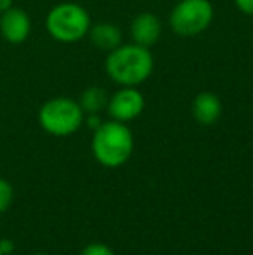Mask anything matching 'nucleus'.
Masks as SVG:
<instances>
[{"mask_svg":"<svg viewBox=\"0 0 253 255\" xmlns=\"http://www.w3.org/2000/svg\"><path fill=\"white\" fill-rule=\"evenodd\" d=\"M162 21L155 12H139L130 23L132 42L151 49L162 38Z\"/></svg>","mask_w":253,"mask_h":255,"instance_id":"nucleus-8","label":"nucleus"},{"mask_svg":"<svg viewBox=\"0 0 253 255\" xmlns=\"http://www.w3.org/2000/svg\"><path fill=\"white\" fill-rule=\"evenodd\" d=\"M80 255H116L109 249L108 245H102V243H90L80 252Z\"/></svg>","mask_w":253,"mask_h":255,"instance_id":"nucleus-13","label":"nucleus"},{"mask_svg":"<svg viewBox=\"0 0 253 255\" xmlns=\"http://www.w3.org/2000/svg\"><path fill=\"white\" fill-rule=\"evenodd\" d=\"M213 14L210 0H179L170 12L169 24L179 37H198L213 23Z\"/></svg>","mask_w":253,"mask_h":255,"instance_id":"nucleus-5","label":"nucleus"},{"mask_svg":"<svg viewBox=\"0 0 253 255\" xmlns=\"http://www.w3.org/2000/svg\"><path fill=\"white\" fill-rule=\"evenodd\" d=\"M88 37L94 47L101 51H113L122 44V30L113 23H97L92 24L88 30Z\"/></svg>","mask_w":253,"mask_h":255,"instance_id":"nucleus-10","label":"nucleus"},{"mask_svg":"<svg viewBox=\"0 0 253 255\" xmlns=\"http://www.w3.org/2000/svg\"><path fill=\"white\" fill-rule=\"evenodd\" d=\"M12 5H14V0H0V14L5 12V10L10 9Z\"/></svg>","mask_w":253,"mask_h":255,"instance_id":"nucleus-16","label":"nucleus"},{"mask_svg":"<svg viewBox=\"0 0 253 255\" xmlns=\"http://www.w3.org/2000/svg\"><path fill=\"white\" fill-rule=\"evenodd\" d=\"M146 108L144 94L137 87H120L111 98L108 99V110L111 120L116 122H132L141 117Z\"/></svg>","mask_w":253,"mask_h":255,"instance_id":"nucleus-6","label":"nucleus"},{"mask_svg":"<svg viewBox=\"0 0 253 255\" xmlns=\"http://www.w3.org/2000/svg\"><path fill=\"white\" fill-rule=\"evenodd\" d=\"M108 77L120 87H139L155 70V57L148 47L137 44H120L108 52L104 61Z\"/></svg>","mask_w":253,"mask_h":255,"instance_id":"nucleus-1","label":"nucleus"},{"mask_svg":"<svg viewBox=\"0 0 253 255\" xmlns=\"http://www.w3.org/2000/svg\"><path fill=\"white\" fill-rule=\"evenodd\" d=\"M0 250H2L3 255H9L14 252V242L9 238H2L0 240Z\"/></svg>","mask_w":253,"mask_h":255,"instance_id":"nucleus-15","label":"nucleus"},{"mask_svg":"<svg viewBox=\"0 0 253 255\" xmlns=\"http://www.w3.org/2000/svg\"><path fill=\"white\" fill-rule=\"evenodd\" d=\"M92 26L90 14L77 2H61L45 16V30L61 44H75L88 35Z\"/></svg>","mask_w":253,"mask_h":255,"instance_id":"nucleus-3","label":"nucleus"},{"mask_svg":"<svg viewBox=\"0 0 253 255\" xmlns=\"http://www.w3.org/2000/svg\"><path fill=\"white\" fill-rule=\"evenodd\" d=\"M192 117L201 125H213L222 115V101L213 92H199L192 99Z\"/></svg>","mask_w":253,"mask_h":255,"instance_id":"nucleus-9","label":"nucleus"},{"mask_svg":"<svg viewBox=\"0 0 253 255\" xmlns=\"http://www.w3.org/2000/svg\"><path fill=\"white\" fill-rule=\"evenodd\" d=\"M134 153V134L127 124L116 120L102 122L92 135V154L108 168H118Z\"/></svg>","mask_w":253,"mask_h":255,"instance_id":"nucleus-2","label":"nucleus"},{"mask_svg":"<svg viewBox=\"0 0 253 255\" xmlns=\"http://www.w3.org/2000/svg\"><path fill=\"white\" fill-rule=\"evenodd\" d=\"M14 202V188L7 179L0 177V214L7 210Z\"/></svg>","mask_w":253,"mask_h":255,"instance_id":"nucleus-12","label":"nucleus"},{"mask_svg":"<svg viewBox=\"0 0 253 255\" xmlns=\"http://www.w3.org/2000/svg\"><path fill=\"white\" fill-rule=\"evenodd\" d=\"M85 122V113L80 103L66 96L47 99L38 110V124L54 137H68L80 130Z\"/></svg>","mask_w":253,"mask_h":255,"instance_id":"nucleus-4","label":"nucleus"},{"mask_svg":"<svg viewBox=\"0 0 253 255\" xmlns=\"http://www.w3.org/2000/svg\"><path fill=\"white\" fill-rule=\"evenodd\" d=\"M0 255H3V254H2V250H0Z\"/></svg>","mask_w":253,"mask_h":255,"instance_id":"nucleus-18","label":"nucleus"},{"mask_svg":"<svg viewBox=\"0 0 253 255\" xmlns=\"http://www.w3.org/2000/svg\"><path fill=\"white\" fill-rule=\"evenodd\" d=\"M108 99L109 98L104 89L94 85V87H88L82 92L80 101L78 103H80L85 115H90V113H101V111L108 106Z\"/></svg>","mask_w":253,"mask_h":255,"instance_id":"nucleus-11","label":"nucleus"},{"mask_svg":"<svg viewBox=\"0 0 253 255\" xmlns=\"http://www.w3.org/2000/svg\"><path fill=\"white\" fill-rule=\"evenodd\" d=\"M31 33V17L21 7L12 5L0 14V35L10 45H19Z\"/></svg>","mask_w":253,"mask_h":255,"instance_id":"nucleus-7","label":"nucleus"},{"mask_svg":"<svg viewBox=\"0 0 253 255\" xmlns=\"http://www.w3.org/2000/svg\"><path fill=\"white\" fill-rule=\"evenodd\" d=\"M236 9L245 16H253V0H233Z\"/></svg>","mask_w":253,"mask_h":255,"instance_id":"nucleus-14","label":"nucleus"},{"mask_svg":"<svg viewBox=\"0 0 253 255\" xmlns=\"http://www.w3.org/2000/svg\"><path fill=\"white\" fill-rule=\"evenodd\" d=\"M31 255H49V254H31Z\"/></svg>","mask_w":253,"mask_h":255,"instance_id":"nucleus-17","label":"nucleus"}]
</instances>
